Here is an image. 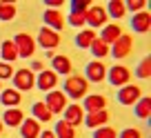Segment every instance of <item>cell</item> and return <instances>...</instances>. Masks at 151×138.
<instances>
[{"instance_id":"10","label":"cell","mask_w":151,"mask_h":138,"mask_svg":"<svg viewBox=\"0 0 151 138\" xmlns=\"http://www.w3.org/2000/svg\"><path fill=\"white\" fill-rule=\"evenodd\" d=\"M42 20H45V27L53 29V31H58V33H60L62 29H65V25H67L65 22V16H62L58 9H45Z\"/></svg>"},{"instance_id":"37","label":"cell","mask_w":151,"mask_h":138,"mask_svg":"<svg viewBox=\"0 0 151 138\" xmlns=\"http://www.w3.org/2000/svg\"><path fill=\"white\" fill-rule=\"evenodd\" d=\"M47 5H49V9H56V7H60V5H62V0H49Z\"/></svg>"},{"instance_id":"29","label":"cell","mask_w":151,"mask_h":138,"mask_svg":"<svg viewBox=\"0 0 151 138\" xmlns=\"http://www.w3.org/2000/svg\"><path fill=\"white\" fill-rule=\"evenodd\" d=\"M89 49H91V53H93L96 58H104V56L109 53V45H104L100 38H96L93 43H91V47H89Z\"/></svg>"},{"instance_id":"24","label":"cell","mask_w":151,"mask_h":138,"mask_svg":"<svg viewBox=\"0 0 151 138\" xmlns=\"http://www.w3.org/2000/svg\"><path fill=\"white\" fill-rule=\"evenodd\" d=\"M104 11H107V16H111V18H124V16H127L124 0H111V2H107Z\"/></svg>"},{"instance_id":"7","label":"cell","mask_w":151,"mask_h":138,"mask_svg":"<svg viewBox=\"0 0 151 138\" xmlns=\"http://www.w3.org/2000/svg\"><path fill=\"white\" fill-rule=\"evenodd\" d=\"M107 11H104V7H100V5H96V7H89L87 9V16H85V20L87 22L85 25H89V29H98V27H104L107 25Z\"/></svg>"},{"instance_id":"19","label":"cell","mask_w":151,"mask_h":138,"mask_svg":"<svg viewBox=\"0 0 151 138\" xmlns=\"http://www.w3.org/2000/svg\"><path fill=\"white\" fill-rule=\"evenodd\" d=\"M0 118H2L5 125H9V127H20V123L24 120V114L18 107H9V109H5V114L0 116Z\"/></svg>"},{"instance_id":"20","label":"cell","mask_w":151,"mask_h":138,"mask_svg":"<svg viewBox=\"0 0 151 138\" xmlns=\"http://www.w3.org/2000/svg\"><path fill=\"white\" fill-rule=\"evenodd\" d=\"M20 100H22V96H20L18 89H14V87H9V89H2L0 91V103L9 109V107H18Z\"/></svg>"},{"instance_id":"34","label":"cell","mask_w":151,"mask_h":138,"mask_svg":"<svg viewBox=\"0 0 151 138\" xmlns=\"http://www.w3.org/2000/svg\"><path fill=\"white\" fill-rule=\"evenodd\" d=\"M124 7H127V9H131L133 14H140V11H145L147 2H145V0H129V2H124Z\"/></svg>"},{"instance_id":"9","label":"cell","mask_w":151,"mask_h":138,"mask_svg":"<svg viewBox=\"0 0 151 138\" xmlns=\"http://www.w3.org/2000/svg\"><path fill=\"white\" fill-rule=\"evenodd\" d=\"M142 98V89L138 85H124L118 91V103L120 105H136Z\"/></svg>"},{"instance_id":"15","label":"cell","mask_w":151,"mask_h":138,"mask_svg":"<svg viewBox=\"0 0 151 138\" xmlns=\"http://www.w3.org/2000/svg\"><path fill=\"white\" fill-rule=\"evenodd\" d=\"M104 107H107V98L104 96H85V103H82V109H85V114H91V111H102Z\"/></svg>"},{"instance_id":"13","label":"cell","mask_w":151,"mask_h":138,"mask_svg":"<svg viewBox=\"0 0 151 138\" xmlns=\"http://www.w3.org/2000/svg\"><path fill=\"white\" fill-rule=\"evenodd\" d=\"M131 29L136 33H147L151 29V14L149 11H140V14H133L131 18Z\"/></svg>"},{"instance_id":"17","label":"cell","mask_w":151,"mask_h":138,"mask_svg":"<svg viewBox=\"0 0 151 138\" xmlns=\"http://www.w3.org/2000/svg\"><path fill=\"white\" fill-rule=\"evenodd\" d=\"M82 123H85L89 129H98V127H102L104 123H109V114H107V109L91 111V114H85V120H82Z\"/></svg>"},{"instance_id":"33","label":"cell","mask_w":151,"mask_h":138,"mask_svg":"<svg viewBox=\"0 0 151 138\" xmlns=\"http://www.w3.org/2000/svg\"><path fill=\"white\" fill-rule=\"evenodd\" d=\"M85 16H87V14H69V18H67L65 22H69L71 27H82V25L87 22Z\"/></svg>"},{"instance_id":"5","label":"cell","mask_w":151,"mask_h":138,"mask_svg":"<svg viewBox=\"0 0 151 138\" xmlns=\"http://www.w3.org/2000/svg\"><path fill=\"white\" fill-rule=\"evenodd\" d=\"M107 80L111 82L113 87H124L131 80V72H129V67H124V65H116V67H111V69H107Z\"/></svg>"},{"instance_id":"2","label":"cell","mask_w":151,"mask_h":138,"mask_svg":"<svg viewBox=\"0 0 151 138\" xmlns=\"http://www.w3.org/2000/svg\"><path fill=\"white\" fill-rule=\"evenodd\" d=\"M14 89H18V91H29V89H33L36 87V74L31 72V69H18V72H14Z\"/></svg>"},{"instance_id":"4","label":"cell","mask_w":151,"mask_h":138,"mask_svg":"<svg viewBox=\"0 0 151 138\" xmlns=\"http://www.w3.org/2000/svg\"><path fill=\"white\" fill-rule=\"evenodd\" d=\"M45 105L49 107V111H51V114H60V111H65V107L69 105V98L65 96V91L51 89V91H47Z\"/></svg>"},{"instance_id":"21","label":"cell","mask_w":151,"mask_h":138,"mask_svg":"<svg viewBox=\"0 0 151 138\" xmlns=\"http://www.w3.org/2000/svg\"><path fill=\"white\" fill-rule=\"evenodd\" d=\"M51 72L62 74V76H71V60L67 56H53L51 58Z\"/></svg>"},{"instance_id":"11","label":"cell","mask_w":151,"mask_h":138,"mask_svg":"<svg viewBox=\"0 0 151 138\" xmlns=\"http://www.w3.org/2000/svg\"><path fill=\"white\" fill-rule=\"evenodd\" d=\"M38 43L42 45L45 49H56L58 45H60V33L49 29V27H42L38 31Z\"/></svg>"},{"instance_id":"36","label":"cell","mask_w":151,"mask_h":138,"mask_svg":"<svg viewBox=\"0 0 151 138\" xmlns=\"http://www.w3.org/2000/svg\"><path fill=\"white\" fill-rule=\"evenodd\" d=\"M14 76V69H11L9 62H0V80L2 78H11Z\"/></svg>"},{"instance_id":"30","label":"cell","mask_w":151,"mask_h":138,"mask_svg":"<svg viewBox=\"0 0 151 138\" xmlns=\"http://www.w3.org/2000/svg\"><path fill=\"white\" fill-rule=\"evenodd\" d=\"M93 138H118V131L113 127H107V125H102V127L93 129Z\"/></svg>"},{"instance_id":"25","label":"cell","mask_w":151,"mask_h":138,"mask_svg":"<svg viewBox=\"0 0 151 138\" xmlns=\"http://www.w3.org/2000/svg\"><path fill=\"white\" fill-rule=\"evenodd\" d=\"M31 114H33V118H36L38 123H49L51 116H53L45 103H33V105H31Z\"/></svg>"},{"instance_id":"35","label":"cell","mask_w":151,"mask_h":138,"mask_svg":"<svg viewBox=\"0 0 151 138\" xmlns=\"http://www.w3.org/2000/svg\"><path fill=\"white\" fill-rule=\"evenodd\" d=\"M118 138H142V131L136 127H129V129H122L118 134Z\"/></svg>"},{"instance_id":"26","label":"cell","mask_w":151,"mask_h":138,"mask_svg":"<svg viewBox=\"0 0 151 138\" xmlns=\"http://www.w3.org/2000/svg\"><path fill=\"white\" fill-rule=\"evenodd\" d=\"M96 38H98V33H96L93 29H82V31L76 36V45H78L80 49H89Z\"/></svg>"},{"instance_id":"31","label":"cell","mask_w":151,"mask_h":138,"mask_svg":"<svg viewBox=\"0 0 151 138\" xmlns=\"http://www.w3.org/2000/svg\"><path fill=\"white\" fill-rule=\"evenodd\" d=\"M136 76H138V78H149V76H151V58H149V56H147L145 60L138 65Z\"/></svg>"},{"instance_id":"27","label":"cell","mask_w":151,"mask_h":138,"mask_svg":"<svg viewBox=\"0 0 151 138\" xmlns=\"http://www.w3.org/2000/svg\"><path fill=\"white\" fill-rule=\"evenodd\" d=\"M53 134H56V138H76V129L71 127L67 120H60V123H56V127H53Z\"/></svg>"},{"instance_id":"28","label":"cell","mask_w":151,"mask_h":138,"mask_svg":"<svg viewBox=\"0 0 151 138\" xmlns=\"http://www.w3.org/2000/svg\"><path fill=\"white\" fill-rule=\"evenodd\" d=\"M16 18V5H11V2H0V20H5V22H9V20Z\"/></svg>"},{"instance_id":"23","label":"cell","mask_w":151,"mask_h":138,"mask_svg":"<svg viewBox=\"0 0 151 138\" xmlns=\"http://www.w3.org/2000/svg\"><path fill=\"white\" fill-rule=\"evenodd\" d=\"M133 114H136V118H140V120H147L151 116V98L149 96H142L136 105H133Z\"/></svg>"},{"instance_id":"1","label":"cell","mask_w":151,"mask_h":138,"mask_svg":"<svg viewBox=\"0 0 151 138\" xmlns=\"http://www.w3.org/2000/svg\"><path fill=\"white\" fill-rule=\"evenodd\" d=\"M89 91V82H87L85 76H67L65 80V96L73 100H80L87 96Z\"/></svg>"},{"instance_id":"38","label":"cell","mask_w":151,"mask_h":138,"mask_svg":"<svg viewBox=\"0 0 151 138\" xmlns=\"http://www.w3.org/2000/svg\"><path fill=\"white\" fill-rule=\"evenodd\" d=\"M38 138H56V134L47 129V131H40V136H38Z\"/></svg>"},{"instance_id":"41","label":"cell","mask_w":151,"mask_h":138,"mask_svg":"<svg viewBox=\"0 0 151 138\" xmlns=\"http://www.w3.org/2000/svg\"><path fill=\"white\" fill-rule=\"evenodd\" d=\"M0 91H2V85H0Z\"/></svg>"},{"instance_id":"14","label":"cell","mask_w":151,"mask_h":138,"mask_svg":"<svg viewBox=\"0 0 151 138\" xmlns=\"http://www.w3.org/2000/svg\"><path fill=\"white\" fill-rule=\"evenodd\" d=\"M65 120L71 127H78V125L85 120V109H82V105H67L65 107Z\"/></svg>"},{"instance_id":"3","label":"cell","mask_w":151,"mask_h":138,"mask_svg":"<svg viewBox=\"0 0 151 138\" xmlns=\"http://www.w3.org/2000/svg\"><path fill=\"white\" fill-rule=\"evenodd\" d=\"M14 45L18 49V58H31L36 53V40L29 33H16Z\"/></svg>"},{"instance_id":"6","label":"cell","mask_w":151,"mask_h":138,"mask_svg":"<svg viewBox=\"0 0 151 138\" xmlns=\"http://www.w3.org/2000/svg\"><path fill=\"white\" fill-rule=\"evenodd\" d=\"M131 49H133V38L129 33H122V36L109 47V53H111L113 58H127L129 53H131Z\"/></svg>"},{"instance_id":"40","label":"cell","mask_w":151,"mask_h":138,"mask_svg":"<svg viewBox=\"0 0 151 138\" xmlns=\"http://www.w3.org/2000/svg\"><path fill=\"white\" fill-rule=\"evenodd\" d=\"M2 129H5V123H2V118H0V134H2Z\"/></svg>"},{"instance_id":"16","label":"cell","mask_w":151,"mask_h":138,"mask_svg":"<svg viewBox=\"0 0 151 138\" xmlns=\"http://www.w3.org/2000/svg\"><path fill=\"white\" fill-rule=\"evenodd\" d=\"M40 131H42V127H40V123L36 118H27L20 123V136L22 138H38Z\"/></svg>"},{"instance_id":"32","label":"cell","mask_w":151,"mask_h":138,"mask_svg":"<svg viewBox=\"0 0 151 138\" xmlns=\"http://www.w3.org/2000/svg\"><path fill=\"white\" fill-rule=\"evenodd\" d=\"M87 9H89L87 0H73L71 2V14H87Z\"/></svg>"},{"instance_id":"8","label":"cell","mask_w":151,"mask_h":138,"mask_svg":"<svg viewBox=\"0 0 151 138\" xmlns=\"http://www.w3.org/2000/svg\"><path fill=\"white\" fill-rule=\"evenodd\" d=\"M85 78H87V82H102L104 78H107V67H104L100 60L87 62V67H85Z\"/></svg>"},{"instance_id":"12","label":"cell","mask_w":151,"mask_h":138,"mask_svg":"<svg viewBox=\"0 0 151 138\" xmlns=\"http://www.w3.org/2000/svg\"><path fill=\"white\" fill-rule=\"evenodd\" d=\"M58 85V74H53L51 69H42V72L36 76V87L42 91H51Z\"/></svg>"},{"instance_id":"39","label":"cell","mask_w":151,"mask_h":138,"mask_svg":"<svg viewBox=\"0 0 151 138\" xmlns=\"http://www.w3.org/2000/svg\"><path fill=\"white\" fill-rule=\"evenodd\" d=\"M36 69L42 72V62H33V65H31V72H36Z\"/></svg>"},{"instance_id":"18","label":"cell","mask_w":151,"mask_h":138,"mask_svg":"<svg viewBox=\"0 0 151 138\" xmlns=\"http://www.w3.org/2000/svg\"><path fill=\"white\" fill-rule=\"evenodd\" d=\"M120 36H122V27H120V25H104L102 33H100V40H102L104 45H113Z\"/></svg>"},{"instance_id":"22","label":"cell","mask_w":151,"mask_h":138,"mask_svg":"<svg viewBox=\"0 0 151 138\" xmlns=\"http://www.w3.org/2000/svg\"><path fill=\"white\" fill-rule=\"evenodd\" d=\"M0 56H2V62H14L18 60V49H16L14 40H2L0 43Z\"/></svg>"}]
</instances>
